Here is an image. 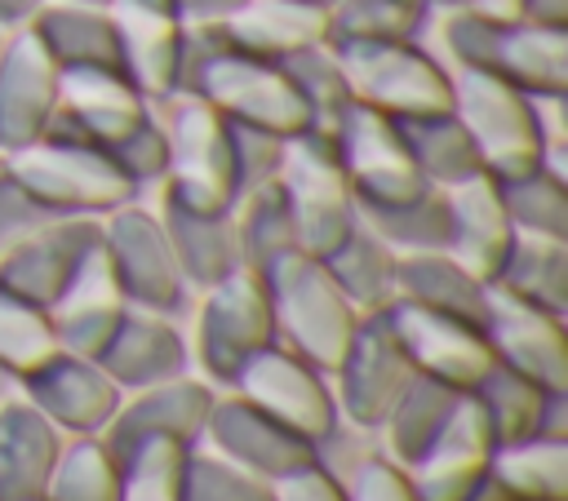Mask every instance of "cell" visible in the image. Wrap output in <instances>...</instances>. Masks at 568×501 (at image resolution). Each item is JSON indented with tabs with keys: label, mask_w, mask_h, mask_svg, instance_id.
Here are the masks:
<instances>
[{
	"label": "cell",
	"mask_w": 568,
	"mask_h": 501,
	"mask_svg": "<svg viewBox=\"0 0 568 501\" xmlns=\"http://www.w3.org/2000/svg\"><path fill=\"white\" fill-rule=\"evenodd\" d=\"M448 44L462 67L501 75L532 98H555L568 75V49L559 27H532L524 18H488L466 9L448 22Z\"/></svg>",
	"instance_id": "1"
},
{
	"label": "cell",
	"mask_w": 568,
	"mask_h": 501,
	"mask_svg": "<svg viewBox=\"0 0 568 501\" xmlns=\"http://www.w3.org/2000/svg\"><path fill=\"white\" fill-rule=\"evenodd\" d=\"M275 182L288 200L302 253L324 257L328 248H337L346 239V231L355 226V191L337 160L333 137L311 133V129L284 137Z\"/></svg>",
	"instance_id": "2"
},
{
	"label": "cell",
	"mask_w": 568,
	"mask_h": 501,
	"mask_svg": "<svg viewBox=\"0 0 568 501\" xmlns=\"http://www.w3.org/2000/svg\"><path fill=\"white\" fill-rule=\"evenodd\" d=\"M328 49L337 53L351 98L399 124L453 111V80L408 40H359Z\"/></svg>",
	"instance_id": "3"
},
{
	"label": "cell",
	"mask_w": 568,
	"mask_h": 501,
	"mask_svg": "<svg viewBox=\"0 0 568 501\" xmlns=\"http://www.w3.org/2000/svg\"><path fill=\"white\" fill-rule=\"evenodd\" d=\"M453 115L475 142V155L488 177H515L541 164L532 93L506 84L501 75L462 67V80H453Z\"/></svg>",
	"instance_id": "4"
},
{
	"label": "cell",
	"mask_w": 568,
	"mask_h": 501,
	"mask_svg": "<svg viewBox=\"0 0 568 501\" xmlns=\"http://www.w3.org/2000/svg\"><path fill=\"white\" fill-rule=\"evenodd\" d=\"M13 177L49 208H115L129 200L133 177L89 137H36L13 151Z\"/></svg>",
	"instance_id": "5"
},
{
	"label": "cell",
	"mask_w": 568,
	"mask_h": 501,
	"mask_svg": "<svg viewBox=\"0 0 568 501\" xmlns=\"http://www.w3.org/2000/svg\"><path fill=\"white\" fill-rule=\"evenodd\" d=\"M333 146L351 177L355 204H399V200H417L430 191V182L422 177L408 151L404 124L364 102H351V111L342 115L333 133Z\"/></svg>",
	"instance_id": "6"
},
{
	"label": "cell",
	"mask_w": 568,
	"mask_h": 501,
	"mask_svg": "<svg viewBox=\"0 0 568 501\" xmlns=\"http://www.w3.org/2000/svg\"><path fill=\"white\" fill-rule=\"evenodd\" d=\"M266 284H271V297H275V310L280 319L315 350V355H328L337 359L351 341V301L346 293L333 284L328 266L315 257V253H302V248H288L280 257H271L266 266Z\"/></svg>",
	"instance_id": "7"
},
{
	"label": "cell",
	"mask_w": 568,
	"mask_h": 501,
	"mask_svg": "<svg viewBox=\"0 0 568 501\" xmlns=\"http://www.w3.org/2000/svg\"><path fill=\"white\" fill-rule=\"evenodd\" d=\"M164 168H173V200L204 208V213H226L235 204L231 124L209 102L182 106L173 120Z\"/></svg>",
	"instance_id": "8"
},
{
	"label": "cell",
	"mask_w": 568,
	"mask_h": 501,
	"mask_svg": "<svg viewBox=\"0 0 568 501\" xmlns=\"http://www.w3.org/2000/svg\"><path fill=\"white\" fill-rule=\"evenodd\" d=\"M106 13H111L115 35H120V67H124V75L142 93L178 89L186 27H182L173 0H111Z\"/></svg>",
	"instance_id": "9"
},
{
	"label": "cell",
	"mask_w": 568,
	"mask_h": 501,
	"mask_svg": "<svg viewBox=\"0 0 568 501\" xmlns=\"http://www.w3.org/2000/svg\"><path fill=\"white\" fill-rule=\"evenodd\" d=\"M58 62L36 31H22L0 58V146L18 151L44 137L58 111Z\"/></svg>",
	"instance_id": "10"
},
{
	"label": "cell",
	"mask_w": 568,
	"mask_h": 501,
	"mask_svg": "<svg viewBox=\"0 0 568 501\" xmlns=\"http://www.w3.org/2000/svg\"><path fill=\"white\" fill-rule=\"evenodd\" d=\"M448 204V248L453 257L475 275V279H497L510 248H515V226L506 217L497 177L475 173L457 186H448L444 195Z\"/></svg>",
	"instance_id": "11"
},
{
	"label": "cell",
	"mask_w": 568,
	"mask_h": 501,
	"mask_svg": "<svg viewBox=\"0 0 568 501\" xmlns=\"http://www.w3.org/2000/svg\"><path fill=\"white\" fill-rule=\"evenodd\" d=\"M98 239L102 235L89 222H53V226L40 222L0 257V288L36 306H53V297L62 293V284Z\"/></svg>",
	"instance_id": "12"
},
{
	"label": "cell",
	"mask_w": 568,
	"mask_h": 501,
	"mask_svg": "<svg viewBox=\"0 0 568 501\" xmlns=\"http://www.w3.org/2000/svg\"><path fill=\"white\" fill-rule=\"evenodd\" d=\"M102 248L115 266V279L124 293L142 297L146 306H169L178 297V257H173V244L164 235V226H155L151 217L142 213H120L106 235H102Z\"/></svg>",
	"instance_id": "13"
},
{
	"label": "cell",
	"mask_w": 568,
	"mask_h": 501,
	"mask_svg": "<svg viewBox=\"0 0 568 501\" xmlns=\"http://www.w3.org/2000/svg\"><path fill=\"white\" fill-rule=\"evenodd\" d=\"M217 31L253 58L284 62V58L311 49V44H324L328 9L302 4V0H244Z\"/></svg>",
	"instance_id": "14"
},
{
	"label": "cell",
	"mask_w": 568,
	"mask_h": 501,
	"mask_svg": "<svg viewBox=\"0 0 568 501\" xmlns=\"http://www.w3.org/2000/svg\"><path fill=\"white\" fill-rule=\"evenodd\" d=\"M40 44L49 49V58L67 71V67H120V35L115 22L102 4H53V9H36V27Z\"/></svg>",
	"instance_id": "15"
},
{
	"label": "cell",
	"mask_w": 568,
	"mask_h": 501,
	"mask_svg": "<svg viewBox=\"0 0 568 501\" xmlns=\"http://www.w3.org/2000/svg\"><path fill=\"white\" fill-rule=\"evenodd\" d=\"M395 288L417 306H430L470 324L484 319V301H488V284L475 279L457 257H444L435 248L395 262Z\"/></svg>",
	"instance_id": "16"
},
{
	"label": "cell",
	"mask_w": 568,
	"mask_h": 501,
	"mask_svg": "<svg viewBox=\"0 0 568 501\" xmlns=\"http://www.w3.org/2000/svg\"><path fill=\"white\" fill-rule=\"evenodd\" d=\"M169 244H173V257L178 266H186L195 279H226L235 270V231L226 222V213H204V208H191L182 200L169 195Z\"/></svg>",
	"instance_id": "17"
},
{
	"label": "cell",
	"mask_w": 568,
	"mask_h": 501,
	"mask_svg": "<svg viewBox=\"0 0 568 501\" xmlns=\"http://www.w3.org/2000/svg\"><path fill=\"white\" fill-rule=\"evenodd\" d=\"M333 275V284L346 293V301L359 306H382L395 293V257L386 248V239L377 231H364L359 222L346 231V239L337 248H328L320 257Z\"/></svg>",
	"instance_id": "18"
},
{
	"label": "cell",
	"mask_w": 568,
	"mask_h": 501,
	"mask_svg": "<svg viewBox=\"0 0 568 501\" xmlns=\"http://www.w3.org/2000/svg\"><path fill=\"white\" fill-rule=\"evenodd\" d=\"M404 137H408V151H413L426 182L457 186V182L484 173V164L475 155V142L466 137V129L457 124L453 111L426 115V120H404Z\"/></svg>",
	"instance_id": "19"
},
{
	"label": "cell",
	"mask_w": 568,
	"mask_h": 501,
	"mask_svg": "<svg viewBox=\"0 0 568 501\" xmlns=\"http://www.w3.org/2000/svg\"><path fill=\"white\" fill-rule=\"evenodd\" d=\"M426 13V0H337L328 4L324 44H359V40H408Z\"/></svg>",
	"instance_id": "20"
},
{
	"label": "cell",
	"mask_w": 568,
	"mask_h": 501,
	"mask_svg": "<svg viewBox=\"0 0 568 501\" xmlns=\"http://www.w3.org/2000/svg\"><path fill=\"white\" fill-rule=\"evenodd\" d=\"M506 217L515 231L524 235H546V239H564V182L555 173H546L541 164L515 177H497Z\"/></svg>",
	"instance_id": "21"
},
{
	"label": "cell",
	"mask_w": 568,
	"mask_h": 501,
	"mask_svg": "<svg viewBox=\"0 0 568 501\" xmlns=\"http://www.w3.org/2000/svg\"><path fill=\"white\" fill-rule=\"evenodd\" d=\"M244 195H248L244 222H240V244H244V253H248L257 266H266L271 257L297 248L293 213H288V200H284L280 182L271 177V182H262V186H253V191H244Z\"/></svg>",
	"instance_id": "22"
},
{
	"label": "cell",
	"mask_w": 568,
	"mask_h": 501,
	"mask_svg": "<svg viewBox=\"0 0 568 501\" xmlns=\"http://www.w3.org/2000/svg\"><path fill=\"white\" fill-rule=\"evenodd\" d=\"M49 217V208L9 173V177H0V248H9V244H18L27 231H36L40 222Z\"/></svg>",
	"instance_id": "23"
},
{
	"label": "cell",
	"mask_w": 568,
	"mask_h": 501,
	"mask_svg": "<svg viewBox=\"0 0 568 501\" xmlns=\"http://www.w3.org/2000/svg\"><path fill=\"white\" fill-rule=\"evenodd\" d=\"M240 4L244 0H173V9H178V18H182L186 31H195V27H222Z\"/></svg>",
	"instance_id": "24"
},
{
	"label": "cell",
	"mask_w": 568,
	"mask_h": 501,
	"mask_svg": "<svg viewBox=\"0 0 568 501\" xmlns=\"http://www.w3.org/2000/svg\"><path fill=\"white\" fill-rule=\"evenodd\" d=\"M519 18L532 27H559L568 22V0H519Z\"/></svg>",
	"instance_id": "25"
},
{
	"label": "cell",
	"mask_w": 568,
	"mask_h": 501,
	"mask_svg": "<svg viewBox=\"0 0 568 501\" xmlns=\"http://www.w3.org/2000/svg\"><path fill=\"white\" fill-rule=\"evenodd\" d=\"M40 0H0V27H13V22H27L36 18Z\"/></svg>",
	"instance_id": "26"
},
{
	"label": "cell",
	"mask_w": 568,
	"mask_h": 501,
	"mask_svg": "<svg viewBox=\"0 0 568 501\" xmlns=\"http://www.w3.org/2000/svg\"><path fill=\"white\" fill-rule=\"evenodd\" d=\"M466 4L488 18H519V0H466Z\"/></svg>",
	"instance_id": "27"
},
{
	"label": "cell",
	"mask_w": 568,
	"mask_h": 501,
	"mask_svg": "<svg viewBox=\"0 0 568 501\" xmlns=\"http://www.w3.org/2000/svg\"><path fill=\"white\" fill-rule=\"evenodd\" d=\"M71 4H102V9H106L111 0H71Z\"/></svg>",
	"instance_id": "28"
},
{
	"label": "cell",
	"mask_w": 568,
	"mask_h": 501,
	"mask_svg": "<svg viewBox=\"0 0 568 501\" xmlns=\"http://www.w3.org/2000/svg\"><path fill=\"white\" fill-rule=\"evenodd\" d=\"M302 4H320V9H328V4H337V0H302Z\"/></svg>",
	"instance_id": "29"
},
{
	"label": "cell",
	"mask_w": 568,
	"mask_h": 501,
	"mask_svg": "<svg viewBox=\"0 0 568 501\" xmlns=\"http://www.w3.org/2000/svg\"><path fill=\"white\" fill-rule=\"evenodd\" d=\"M435 4H466V0H435Z\"/></svg>",
	"instance_id": "30"
}]
</instances>
